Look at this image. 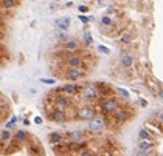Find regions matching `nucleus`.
I'll return each mask as SVG.
<instances>
[{
	"label": "nucleus",
	"instance_id": "nucleus-13",
	"mask_svg": "<svg viewBox=\"0 0 163 156\" xmlns=\"http://www.w3.org/2000/svg\"><path fill=\"white\" fill-rule=\"evenodd\" d=\"M67 138L70 141H76V142H82L85 139V135L79 130H72V132H67Z\"/></svg>",
	"mask_w": 163,
	"mask_h": 156
},
{
	"label": "nucleus",
	"instance_id": "nucleus-21",
	"mask_svg": "<svg viewBox=\"0 0 163 156\" xmlns=\"http://www.w3.org/2000/svg\"><path fill=\"white\" fill-rule=\"evenodd\" d=\"M101 25H104V27H113V20H112V17H109V16H103V17H101Z\"/></svg>",
	"mask_w": 163,
	"mask_h": 156
},
{
	"label": "nucleus",
	"instance_id": "nucleus-39",
	"mask_svg": "<svg viewBox=\"0 0 163 156\" xmlns=\"http://www.w3.org/2000/svg\"><path fill=\"white\" fill-rule=\"evenodd\" d=\"M104 156H116V154H115V153H112V151H107Z\"/></svg>",
	"mask_w": 163,
	"mask_h": 156
},
{
	"label": "nucleus",
	"instance_id": "nucleus-28",
	"mask_svg": "<svg viewBox=\"0 0 163 156\" xmlns=\"http://www.w3.org/2000/svg\"><path fill=\"white\" fill-rule=\"evenodd\" d=\"M84 40H85V43H87V45H92V42H93V39H92V36H90V33H85V34H84Z\"/></svg>",
	"mask_w": 163,
	"mask_h": 156
},
{
	"label": "nucleus",
	"instance_id": "nucleus-8",
	"mask_svg": "<svg viewBox=\"0 0 163 156\" xmlns=\"http://www.w3.org/2000/svg\"><path fill=\"white\" fill-rule=\"evenodd\" d=\"M82 96L89 100H93V99H97L100 94H98V87L97 84H92V82H87L84 85V90H82Z\"/></svg>",
	"mask_w": 163,
	"mask_h": 156
},
{
	"label": "nucleus",
	"instance_id": "nucleus-25",
	"mask_svg": "<svg viewBox=\"0 0 163 156\" xmlns=\"http://www.w3.org/2000/svg\"><path fill=\"white\" fill-rule=\"evenodd\" d=\"M16 122H17V118H16V116H11V119H9V121L6 122L5 128H8V130H9V128H11V127H13V125H14Z\"/></svg>",
	"mask_w": 163,
	"mask_h": 156
},
{
	"label": "nucleus",
	"instance_id": "nucleus-23",
	"mask_svg": "<svg viewBox=\"0 0 163 156\" xmlns=\"http://www.w3.org/2000/svg\"><path fill=\"white\" fill-rule=\"evenodd\" d=\"M138 138H140V141H142V139H149L151 138V133L148 132V130H140V132H138Z\"/></svg>",
	"mask_w": 163,
	"mask_h": 156
},
{
	"label": "nucleus",
	"instance_id": "nucleus-29",
	"mask_svg": "<svg viewBox=\"0 0 163 156\" xmlns=\"http://www.w3.org/2000/svg\"><path fill=\"white\" fill-rule=\"evenodd\" d=\"M28 151H30L31 154H37V153H39V147H36V145H30V147H28Z\"/></svg>",
	"mask_w": 163,
	"mask_h": 156
},
{
	"label": "nucleus",
	"instance_id": "nucleus-30",
	"mask_svg": "<svg viewBox=\"0 0 163 156\" xmlns=\"http://www.w3.org/2000/svg\"><path fill=\"white\" fill-rule=\"evenodd\" d=\"M98 49L101 51V53H104V54H110V49H109V48H106L104 45H100V46H98Z\"/></svg>",
	"mask_w": 163,
	"mask_h": 156
},
{
	"label": "nucleus",
	"instance_id": "nucleus-33",
	"mask_svg": "<svg viewBox=\"0 0 163 156\" xmlns=\"http://www.w3.org/2000/svg\"><path fill=\"white\" fill-rule=\"evenodd\" d=\"M134 156H149V153L148 151H143V150H138V151H135Z\"/></svg>",
	"mask_w": 163,
	"mask_h": 156
},
{
	"label": "nucleus",
	"instance_id": "nucleus-6",
	"mask_svg": "<svg viewBox=\"0 0 163 156\" xmlns=\"http://www.w3.org/2000/svg\"><path fill=\"white\" fill-rule=\"evenodd\" d=\"M53 100H55V105L61 110H65V108H70L72 107V100H70V96L64 94V93H58L56 96H53Z\"/></svg>",
	"mask_w": 163,
	"mask_h": 156
},
{
	"label": "nucleus",
	"instance_id": "nucleus-10",
	"mask_svg": "<svg viewBox=\"0 0 163 156\" xmlns=\"http://www.w3.org/2000/svg\"><path fill=\"white\" fill-rule=\"evenodd\" d=\"M97 87H98V94H100V97H110L112 93H113V88L109 87V85L104 84V82H98Z\"/></svg>",
	"mask_w": 163,
	"mask_h": 156
},
{
	"label": "nucleus",
	"instance_id": "nucleus-20",
	"mask_svg": "<svg viewBox=\"0 0 163 156\" xmlns=\"http://www.w3.org/2000/svg\"><path fill=\"white\" fill-rule=\"evenodd\" d=\"M120 43H123V45H129L131 42H132V34L131 33H121V36H120Z\"/></svg>",
	"mask_w": 163,
	"mask_h": 156
},
{
	"label": "nucleus",
	"instance_id": "nucleus-41",
	"mask_svg": "<svg viewBox=\"0 0 163 156\" xmlns=\"http://www.w3.org/2000/svg\"><path fill=\"white\" fill-rule=\"evenodd\" d=\"M3 27V19H2V16H0V28Z\"/></svg>",
	"mask_w": 163,
	"mask_h": 156
},
{
	"label": "nucleus",
	"instance_id": "nucleus-26",
	"mask_svg": "<svg viewBox=\"0 0 163 156\" xmlns=\"http://www.w3.org/2000/svg\"><path fill=\"white\" fill-rule=\"evenodd\" d=\"M116 91H118V93L121 94V97H124V99H127V97H129V91H127V90H124V88H120V87H118V88H116Z\"/></svg>",
	"mask_w": 163,
	"mask_h": 156
},
{
	"label": "nucleus",
	"instance_id": "nucleus-16",
	"mask_svg": "<svg viewBox=\"0 0 163 156\" xmlns=\"http://www.w3.org/2000/svg\"><path fill=\"white\" fill-rule=\"evenodd\" d=\"M19 5V0H0V6L3 9H11Z\"/></svg>",
	"mask_w": 163,
	"mask_h": 156
},
{
	"label": "nucleus",
	"instance_id": "nucleus-44",
	"mask_svg": "<svg viewBox=\"0 0 163 156\" xmlns=\"http://www.w3.org/2000/svg\"><path fill=\"white\" fill-rule=\"evenodd\" d=\"M51 2H58V0H51Z\"/></svg>",
	"mask_w": 163,
	"mask_h": 156
},
{
	"label": "nucleus",
	"instance_id": "nucleus-2",
	"mask_svg": "<svg viewBox=\"0 0 163 156\" xmlns=\"http://www.w3.org/2000/svg\"><path fill=\"white\" fill-rule=\"evenodd\" d=\"M121 107H120V102L116 100L115 97H106L103 102H101V110L103 113L106 114H113L115 111H118Z\"/></svg>",
	"mask_w": 163,
	"mask_h": 156
},
{
	"label": "nucleus",
	"instance_id": "nucleus-27",
	"mask_svg": "<svg viewBox=\"0 0 163 156\" xmlns=\"http://www.w3.org/2000/svg\"><path fill=\"white\" fill-rule=\"evenodd\" d=\"M58 39H59L61 42H67V40H68V36L65 34V31H61V33L58 34Z\"/></svg>",
	"mask_w": 163,
	"mask_h": 156
},
{
	"label": "nucleus",
	"instance_id": "nucleus-11",
	"mask_svg": "<svg viewBox=\"0 0 163 156\" xmlns=\"http://www.w3.org/2000/svg\"><path fill=\"white\" fill-rule=\"evenodd\" d=\"M79 48H81V43L76 39H68L67 42H64V49L65 51H72V53H75V51H78Z\"/></svg>",
	"mask_w": 163,
	"mask_h": 156
},
{
	"label": "nucleus",
	"instance_id": "nucleus-5",
	"mask_svg": "<svg viewBox=\"0 0 163 156\" xmlns=\"http://www.w3.org/2000/svg\"><path fill=\"white\" fill-rule=\"evenodd\" d=\"M106 127V119L101 116H95L93 119L89 121V130L93 133H101Z\"/></svg>",
	"mask_w": 163,
	"mask_h": 156
},
{
	"label": "nucleus",
	"instance_id": "nucleus-22",
	"mask_svg": "<svg viewBox=\"0 0 163 156\" xmlns=\"http://www.w3.org/2000/svg\"><path fill=\"white\" fill-rule=\"evenodd\" d=\"M13 138V135H11V132L6 128V130H3V132H0V139H3V141H9Z\"/></svg>",
	"mask_w": 163,
	"mask_h": 156
},
{
	"label": "nucleus",
	"instance_id": "nucleus-38",
	"mask_svg": "<svg viewBox=\"0 0 163 156\" xmlns=\"http://www.w3.org/2000/svg\"><path fill=\"white\" fill-rule=\"evenodd\" d=\"M157 94H158V97H161V99H163V90H158V91H157Z\"/></svg>",
	"mask_w": 163,
	"mask_h": 156
},
{
	"label": "nucleus",
	"instance_id": "nucleus-37",
	"mask_svg": "<svg viewBox=\"0 0 163 156\" xmlns=\"http://www.w3.org/2000/svg\"><path fill=\"white\" fill-rule=\"evenodd\" d=\"M140 103H142V107H148V100H145L142 97H140Z\"/></svg>",
	"mask_w": 163,
	"mask_h": 156
},
{
	"label": "nucleus",
	"instance_id": "nucleus-4",
	"mask_svg": "<svg viewBox=\"0 0 163 156\" xmlns=\"http://www.w3.org/2000/svg\"><path fill=\"white\" fill-rule=\"evenodd\" d=\"M65 63H67V67H78V68L87 70V65L84 63V59H82L81 56H78V54H73L72 51H67Z\"/></svg>",
	"mask_w": 163,
	"mask_h": 156
},
{
	"label": "nucleus",
	"instance_id": "nucleus-31",
	"mask_svg": "<svg viewBox=\"0 0 163 156\" xmlns=\"http://www.w3.org/2000/svg\"><path fill=\"white\" fill-rule=\"evenodd\" d=\"M78 11H79L81 14H85V13L89 11V8H87L85 5H79V6H78Z\"/></svg>",
	"mask_w": 163,
	"mask_h": 156
},
{
	"label": "nucleus",
	"instance_id": "nucleus-43",
	"mask_svg": "<svg viewBox=\"0 0 163 156\" xmlns=\"http://www.w3.org/2000/svg\"><path fill=\"white\" fill-rule=\"evenodd\" d=\"M93 156H101V154H93Z\"/></svg>",
	"mask_w": 163,
	"mask_h": 156
},
{
	"label": "nucleus",
	"instance_id": "nucleus-32",
	"mask_svg": "<svg viewBox=\"0 0 163 156\" xmlns=\"http://www.w3.org/2000/svg\"><path fill=\"white\" fill-rule=\"evenodd\" d=\"M5 148H6V141L0 139V153H2V151H5Z\"/></svg>",
	"mask_w": 163,
	"mask_h": 156
},
{
	"label": "nucleus",
	"instance_id": "nucleus-42",
	"mask_svg": "<svg viewBox=\"0 0 163 156\" xmlns=\"http://www.w3.org/2000/svg\"><path fill=\"white\" fill-rule=\"evenodd\" d=\"M2 53H3V48H2V45H0V56H2Z\"/></svg>",
	"mask_w": 163,
	"mask_h": 156
},
{
	"label": "nucleus",
	"instance_id": "nucleus-18",
	"mask_svg": "<svg viewBox=\"0 0 163 156\" xmlns=\"http://www.w3.org/2000/svg\"><path fill=\"white\" fill-rule=\"evenodd\" d=\"M121 65H123L124 68H131V67L134 65L132 56H131V54H123V56H121Z\"/></svg>",
	"mask_w": 163,
	"mask_h": 156
},
{
	"label": "nucleus",
	"instance_id": "nucleus-9",
	"mask_svg": "<svg viewBox=\"0 0 163 156\" xmlns=\"http://www.w3.org/2000/svg\"><path fill=\"white\" fill-rule=\"evenodd\" d=\"M131 118H132V113H131L129 110H126V108H120L118 111L113 113V121H115L116 124H124V122H127Z\"/></svg>",
	"mask_w": 163,
	"mask_h": 156
},
{
	"label": "nucleus",
	"instance_id": "nucleus-3",
	"mask_svg": "<svg viewBox=\"0 0 163 156\" xmlns=\"http://www.w3.org/2000/svg\"><path fill=\"white\" fill-rule=\"evenodd\" d=\"M85 76V70L84 68H78V67H67L65 73H64V77L67 81H79Z\"/></svg>",
	"mask_w": 163,
	"mask_h": 156
},
{
	"label": "nucleus",
	"instance_id": "nucleus-7",
	"mask_svg": "<svg viewBox=\"0 0 163 156\" xmlns=\"http://www.w3.org/2000/svg\"><path fill=\"white\" fill-rule=\"evenodd\" d=\"M95 116H97V110L93 108L92 105H84L78 111V119H81V121H90Z\"/></svg>",
	"mask_w": 163,
	"mask_h": 156
},
{
	"label": "nucleus",
	"instance_id": "nucleus-12",
	"mask_svg": "<svg viewBox=\"0 0 163 156\" xmlns=\"http://www.w3.org/2000/svg\"><path fill=\"white\" fill-rule=\"evenodd\" d=\"M62 93L64 94H67V96H76L78 93H79V87L78 85H75V84H65L64 87H62Z\"/></svg>",
	"mask_w": 163,
	"mask_h": 156
},
{
	"label": "nucleus",
	"instance_id": "nucleus-40",
	"mask_svg": "<svg viewBox=\"0 0 163 156\" xmlns=\"http://www.w3.org/2000/svg\"><path fill=\"white\" fill-rule=\"evenodd\" d=\"M158 119H160V122H163V111L158 114Z\"/></svg>",
	"mask_w": 163,
	"mask_h": 156
},
{
	"label": "nucleus",
	"instance_id": "nucleus-36",
	"mask_svg": "<svg viewBox=\"0 0 163 156\" xmlns=\"http://www.w3.org/2000/svg\"><path fill=\"white\" fill-rule=\"evenodd\" d=\"M34 122H36L37 125H40L44 121H42V118H40V116H36V118H34Z\"/></svg>",
	"mask_w": 163,
	"mask_h": 156
},
{
	"label": "nucleus",
	"instance_id": "nucleus-14",
	"mask_svg": "<svg viewBox=\"0 0 163 156\" xmlns=\"http://www.w3.org/2000/svg\"><path fill=\"white\" fill-rule=\"evenodd\" d=\"M64 135L62 133H59V132H53V133H50L48 135V142L51 144V145H58V144H62L64 142Z\"/></svg>",
	"mask_w": 163,
	"mask_h": 156
},
{
	"label": "nucleus",
	"instance_id": "nucleus-1",
	"mask_svg": "<svg viewBox=\"0 0 163 156\" xmlns=\"http://www.w3.org/2000/svg\"><path fill=\"white\" fill-rule=\"evenodd\" d=\"M47 116H48L50 121L53 122H58V124H64L65 121H68V116L64 110L58 108L56 105H51V107H47Z\"/></svg>",
	"mask_w": 163,
	"mask_h": 156
},
{
	"label": "nucleus",
	"instance_id": "nucleus-15",
	"mask_svg": "<svg viewBox=\"0 0 163 156\" xmlns=\"http://www.w3.org/2000/svg\"><path fill=\"white\" fill-rule=\"evenodd\" d=\"M56 27H58L61 31H67L68 27H70V17H62V19L56 20Z\"/></svg>",
	"mask_w": 163,
	"mask_h": 156
},
{
	"label": "nucleus",
	"instance_id": "nucleus-35",
	"mask_svg": "<svg viewBox=\"0 0 163 156\" xmlns=\"http://www.w3.org/2000/svg\"><path fill=\"white\" fill-rule=\"evenodd\" d=\"M40 82H44V84H50V85H51V84H55V81H53V79H40Z\"/></svg>",
	"mask_w": 163,
	"mask_h": 156
},
{
	"label": "nucleus",
	"instance_id": "nucleus-19",
	"mask_svg": "<svg viewBox=\"0 0 163 156\" xmlns=\"http://www.w3.org/2000/svg\"><path fill=\"white\" fill-rule=\"evenodd\" d=\"M14 138H16L19 142H25V141L28 139V133L25 132V130H17L16 135H14Z\"/></svg>",
	"mask_w": 163,
	"mask_h": 156
},
{
	"label": "nucleus",
	"instance_id": "nucleus-34",
	"mask_svg": "<svg viewBox=\"0 0 163 156\" xmlns=\"http://www.w3.org/2000/svg\"><path fill=\"white\" fill-rule=\"evenodd\" d=\"M79 20H81L82 23H87V22H90V17H87V16H79Z\"/></svg>",
	"mask_w": 163,
	"mask_h": 156
},
{
	"label": "nucleus",
	"instance_id": "nucleus-24",
	"mask_svg": "<svg viewBox=\"0 0 163 156\" xmlns=\"http://www.w3.org/2000/svg\"><path fill=\"white\" fill-rule=\"evenodd\" d=\"M78 156H93V153H92V150H89V148L85 147V148H81V150L78 151Z\"/></svg>",
	"mask_w": 163,
	"mask_h": 156
},
{
	"label": "nucleus",
	"instance_id": "nucleus-17",
	"mask_svg": "<svg viewBox=\"0 0 163 156\" xmlns=\"http://www.w3.org/2000/svg\"><path fill=\"white\" fill-rule=\"evenodd\" d=\"M152 147H154V142L149 139H142L138 144V150H143V151H149Z\"/></svg>",
	"mask_w": 163,
	"mask_h": 156
}]
</instances>
